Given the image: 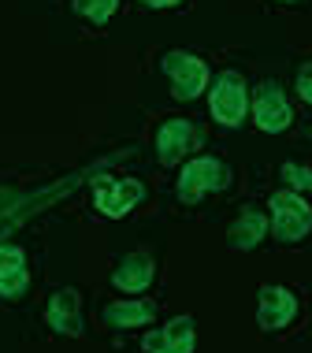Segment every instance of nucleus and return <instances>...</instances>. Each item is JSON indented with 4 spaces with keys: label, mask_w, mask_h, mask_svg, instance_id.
<instances>
[{
    "label": "nucleus",
    "mask_w": 312,
    "mask_h": 353,
    "mask_svg": "<svg viewBox=\"0 0 312 353\" xmlns=\"http://www.w3.org/2000/svg\"><path fill=\"white\" fill-rule=\"evenodd\" d=\"M271 223L282 245H294L298 238L312 231V208L298 197V190H279L271 194Z\"/></svg>",
    "instance_id": "f257e3e1"
},
{
    "label": "nucleus",
    "mask_w": 312,
    "mask_h": 353,
    "mask_svg": "<svg viewBox=\"0 0 312 353\" xmlns=\"http://www.w3.org/2000/svg\"><path fill=\"white\" fill-rule=\"evenodd\" d=\"M227 183H231V171H227L223 160L197 157L183 168V175H178V197H183V201H197L201 194H208V190H223Z\"/></svg>",
    "instance_id": "f03ea898"
},
{
    "label": "nucleus",
    "mask_w": 312,
    "mask_h": 353,
    "mask_svg": "<svg viewBox=\"0 0 312 353\" xmlns=\"http://www.w3.org/2000/svg\"><path fill=\"white\" fill-rule=\"evenodd\" d=\"M212 116L216 123H223V127H238L242 116H245V108H249V97H245V82L238 79L234 71H227L216 79L212 85Z\"/></svg>",
    "instance_id": "7ed1b4c3"
},
{
    "label": "nucleus",
    "mask_w": 312,
    "mask_h": 353,
    "mask_svg": "<svg viewBox=\"0 0 312 353\" xmlns=\"http://www.w3.org/2000/svg\"><path fill=\"white\" fill-rule=\"evenodd\" d=\"M164 71H167V79H171L175 97H183V101H194L208 82V68L190 52H167Z\"/></svg>",
    "instance_id": "20e7f679"
},
{
    "label": "nucleus",
    "mask_w": 312,
    "mask_h": 353,
    "mask_svg": "<svg viewBox=\"0 0 312 353\" xmlns=\"http://www.w3.org/2000/svg\"><path fill=\"white\" fill-rule=\"evenodd\" d=\"M253 116H257V127L268 130V134H279V130L290 127V104H287V93L279 90V82H260L257 85Z\"/></svg>",
    "instance_id": "39448f33"
},
{
    "label": "nucleus",
    "mask_w": 312,
    "mask_h": 353,
    "mask_svg": "<svg viewBox=\"0 0 312 353\" xmlns=\"http://www.w3.org/2000/svg\"><path fill=\"white\" fill-rule=\"evenodd\" d=\"M298 312V298L287 286H264L260 290V309H257V323L264 331H279L294 320Z\"/></svg>",
    "instance_id": "423d86ee"
},
{
    "label": "nucleus",
    "mask_w": 312,
    "mask_h": 353,
    "mask_svg": "<svg viewBox=\"0 0 312 353\" xmlns=\"http://www.w3.org/2000/svg\"><path fill=\"white\" fill-rule=\"evenodd\" d=\"M194 145H197V130L190 119H164V127L156 130L160 164H178V157L190 152Z\"/></svg>",
    "instance_id": "0eeeda50"
},
{
    "label": "nucleus",
    "mask_w": 312,
    "mask_h": 353,
    "mask_svg": "<svg viewBox=\"0 0 312 353\" xmlns=\"http://www.w3.org/2000/svg\"><path fill=\"white\" fill-rule=\"evenodd\" d=\"M45 320H49L52 331L60 335H82V298L79 290H56L49 298V309H45Z\"/></svg>",
    "instance_id": "6e6552de"
},
{
    "label": "nucleus",
    "mask_w": 312,
    "mask_h": 353,
    "mask_svg": "<svg viewBox=\"0 0 312 353\" xmlns=\"http://www.w3.org/2000/svg\"><path fill=\"white\" fill-rule=\"evenodd\" d=\"M149 353H194V316H175L160 331L145 335Z\"/></svg>",
    "instance_id": "1a4fd4ad"
},
{
    "label": "nucleus",
    "mask_w": 312,
    "mask_h": 353,
    "mask_svg": "<svg viewBox=\"0 0 312 353\" xmlns=\"http://www.w3.org/2000/svg\"><path fill=\"white\" fill-rule=\"evenodd\" d=\"M141 197H145V186L134 183V179H119L112 186H97V208L104 216H127Z\"/></svg>",
    "instance_id": "9d476101"
},
{
    "label": "nucleus",
    "mask_w": 312,
    "mask_h": 353,
    "mask_svg": "<svg viewBox=\"0 0 312 353\" xmlns=\"http://www.w3.org/2000/svg\"><path fill=\"white\" fill-rule=\"evenodd\" d=\"M153 261H149L145 253H127L123 261L116 264V272H112V283L119 286V290H127V294H138V290H145L149 283H153Z\"/></svg>",
    "instance_id": "9b49d317"
},
{
    "label": "nucleus",
    "mask_w": 312,
    "mask_h": 353,
    "mask_svg": "<svg viewBox=\"0 0 312 353\" xmlns=\"http://www.w3.org/2000/svg\"><path fill=\"white\" fill-rule=\"evenodd\" d=\"M26 290V256L15 245L0 250V294L4 298H19Z\"/></svg>",
    "instance_id": "f8f14e48"
},
{
    "label": "nucleus",
    "mask_w": 312,
    "mask_h": 353,
    "mask_svg": "<svg viewBox=\"0 0 312 353\" xmlns=\"http://www.w3.org/2000/svg\"><path fill=\"white\" fill-rule=\"evenodd\" d=\"M156 316V305L149 301H116L104 309V323H112V327H141V323H153Z\"/></svg>",
    "instance_id": "ddd939ff"
},
{
    "label": "nucleus",
    "mask_w": 312,
    "mask_h": 353,
    "mask_svg": "<svg viewBox=\"0 0 312 353\" xmlns=\"http://www.w3.org/2000/svg\"><path fill=\"white\" fill-rule=\"evenodd\" d=\"M264 227H268L264 212H257V208H245V212L238 216V223L231 227L227 242H231V250H253V245L264 238Z\"/></svg>",
    "instance_id": "4468645a"
},
{
    "label": "nucleus",
    "mask_w": 312,
    "mask_h": 353,
    "mask_svg": "<svg viewBox=\"0 0 312 353\" xmlns=\"http://www.w3.org/2000/svg\"><path fill=\"white\" fill-rule=\"evenodd\" d=\"M116 4L119 0H74V12L86 15L90 23H104V19L116 12Z\"/></svg>",
    "instance_id": "2eb2a0df"
},
{
    "label": "nucleus",
    "mask_w": 312,
    "mask_h": 353,
    "mask_svg": "<svg viewBox=\"0 0 312 353\" xmlns=\"http://www.w3.org/2000/svg\"><path fill=\"white\" fill-rule=\"evenodd\" d=\"M282 179L290 183V190H312V168H301V164H282Z\"/></svg>",
    "instance_id": "dca6fc26"
},
{
    "label": "nucleus",
    "mask_w": 312,
    "mask_h": 353,
    "mask_svg": "<svg viewBox=\"0 0 312 353\" xmlns=\"http://www.w3.org/2000/svg\"><path fill=\"white\" fill-rule=\"evenodd\" d=\"M298 93L312 104V63H301V71H298Z\"/></svg>",
    "instance_id": "f3484780"
},
{
    "label": "nucleus",
    "mask_w": 312,
    "mask_h": 353,
    "mask_svg": "<svg viewBox=\"0 0 312 353\" xmlns=\"http://www.w3.org/2000/svg\"><path fill=\"white\" fill-rule=\"evenodd\" d=\"M141 4H149V8H171V4H178V0H141Z\"/></svg>",
    "instance_id": "a211bd4d"
},
{
    "label": "nucleus",
    "mask_w": 312,
    "mask_h": 353,
    "mask_svg": "<svg viewBox=\"0 0 312 353\" xmlns=\"http://www.w3.org/2000/svg\"><path fill=\"white\" fill-rule=\"evenodd\" d=\"M279 4H298V0H279Z\"/></svg>",
    "instance_id": "6ab92c4d"
}]
</instances>
